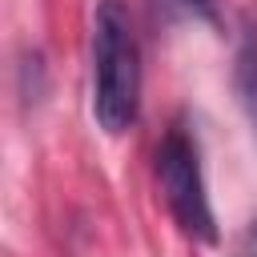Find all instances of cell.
Masks as SVG:
<instances>
[{
    "mask_svg": "<svg viewBox=\"0 0 257 257\" xmlns=\"http://www.w3.org/2000/svg\"><path fill=\"white\" fill-rule=\"evenodd\" d=\"M92 116L108 137H120L141 116V40L133 12L120 0H96L92 8Z\"/></svg>",
    "mask_w": 257,
    "mask_h": 257,
    "instance_id": "6da1fadb",
    "label": "cell"
},
{
    "mask_svg": "<svg viewBox=\"0 0 257 257\" xmlns=\"http://www.w3.org/2000/svg\"><path fill=\"white\" fill-rule=\"evenodd\" d=\"M153 181H157V193H161L169 217L177 221V229L193 241L213 245L217 241V213L209 201L201 145H197V133L185 116H177L161 133V141L153 149Z\"/></svg>",
    "mask_w": 257,
    "mask_h": 257,
    "instance_id": "7a4b0ae2",
    "label": "cell"
},
{
    "mask_svg": "<svg viewBox=\"0 0 257 257\" xmlns=\"http://www.w3.org/2000/svg\"><path fill=\"white\" fill-rule=\"evenodd\" d=\"M233 92L257 133V24L245 20L241 36H237V52H233Z\"/></svg>",
    "mask_w": 257,
    "mask_h": 257,
    "instance_id": "3957f363",
    "label": "cell"
},
{
    "mask_svg": "<svg viewBox=\"0 0 257 257\" xmlns=\"http://www.w3.org/2000/svg\"><path fill=\"white\" fill-rule=\"evenodd\" d=\"M181 4H185V8H197V12H209V8H213V0H181Z\"/></svg>",
    "mask_w": 257,
    "mask_h": 257,
    "instance_id": "277c9868",
    "label": "cell"
},
{
    "mask_svg": "<svg viewBox=\"0 0 257 257\" xmlns=\"http://www.w3.org/2000/svg\"><path fill=\"white\" fill-rule=\"evenodd\" d=\"M253 245H257V225H253Z\"/></svg>",
    "mask_w": 257,
    "mask_h": 257,
    "instance_id": "5b68a950",
    "label": "cell"
}]
</instances>
